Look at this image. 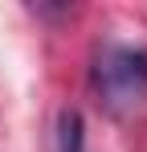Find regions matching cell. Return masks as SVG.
<instances>
[{
	"instance_id": "1",
	"label": "cell",
	"mask_w": 147,
	"mask_h": 152,
	"mask_svg": "<svg viewBox=\"0 0 147 152\" xmlns=\"http://www.w3.org/2000/svg\"><path fill=\"white\" fill-rule=\"evenodd\" d=\"M98 103L110 115H131L147 103V50L127 41H106L90 66Z\"/></svg>"
},
{
	"instance_id": "2",
	"label": "cell",
	"mask_w": 147,
	"mask_h": 152,
	"mask_svg": "<svg viewBox=\"0 0 147 152\" xmlns=\"http://www.w3.org/2000/svg\"><path fill=\"white\" fill-rule=\"evenodd\" d=\"M57 132H61V152H82V115L78 111H61Z\"/></svg>"
}]
</instances>
